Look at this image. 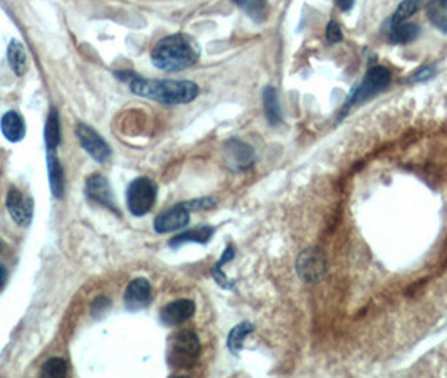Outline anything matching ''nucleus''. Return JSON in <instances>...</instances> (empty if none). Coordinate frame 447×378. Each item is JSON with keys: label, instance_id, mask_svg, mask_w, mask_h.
Here are the masks:
<instances>
[{"label": "nucleus", "instance_id": "29", "mask_svg": "<svg viewBox=\"0 0 447 378\" xmlns=\"http://www.w3.org/2000/svg\"><path fill=\"white\" fill-rule=\"evenodd\" d=\"M335 4H336V7L340 8V11H343V12H348L350 8L353 7L355 0H335Z\"/></svg>", "mask_w": 447, "mask_h": 378}, {"label": "nucleus", "instance_id": "8", "mask_svg": "<svg viewBox=\"0 0 447 378\" xmlns=\"http://www.w3.org/2000/svg\"><path fill=\"white\" fill-rule=\"evenodd\" d=\"M224 158L229 168L234 172H244L247 168L253 167L254 163V151L249 145H246L241 140H229L225 143Z\"/></svg>", "mask_w": 447, "mask_h": 378}, {"label": "nucleus", "instance_id": "22", "mask_svg": "<svg viewBox=\"0 0 447 378\" xmlns=\"http://www.w3.org/2000/svg\"><path fill=\"white\" fill-rule=\"evenodd\" d=\"M237 7H241L251 19L261 23L267 15V0H232Z\"/></svg>", "mask_w": 447, "mask_h": 378}, {"label": "nucleus", "instance_id": "27", "mask_svg": "<svg viewBox=\"0 0 447 378\" xmlns=\"http://www.w3.org/2000/svg\"><path fill=\"white\" fill-rule=\"evenodd\" d=\"M110 308V299H106L105 296H99L96 301L93 303V315L99 316V313H105Z\"/></svg>", "mask_w": 447, "mask_h": 378}, {"label": "nucleus", "instance_id": "5", "mask_svg": "<svg viewBox=\"0 0 447 378\" xmlns=\"http://www.w3.org/2000/svg\"><path fill=\"white\" fill-rule=\"evenodd\" d=\"M201 356V341L192 332L175 334L170 348V362L177 368H189Z\"/></svg>", "mask_w": 447, "mask_h": 378}, {"label": "nucleus", "instance_id": "24", "mask_svg": "<svg viewBox=\"0 0 447 378\" xmlns=\"http://www.w3.org/2000/svg\"><path fill=\"white\" fill-rule=\"evenodd\" d=\"M420 4H422V0H403L401 6L397 7V11H395V14L390 23L395 24V23H403V20H407L409 17H412L419 11Z\"/></svg>", "mask_w": 447, "mask_h": 378}, {"label": "nucleus", "instance_id": "25", "mask_svg": "<svg viewBox=\"0 0 447 378\" xmlns=\"http://www.w3.org/2000/svg\"><path fill=\"white\" fill-rule=\"evenodd\" d=\"M44 377H64L68 373V363L63 358H51L41 368Z\"/></svg>", "mask_w": 447, "mask_h": 378}, {"label": "nucleus", "instance_id": "1", "mask_svg": "<svg viewBox=\"0 0 447 378\" xmlns=\"http://www.w3.org/2000/svg\"><path fill=\"white\" fill-rule=\"evenodd\" d=\"M130 84V89L141 98L162 104H185L199 96V86L187 80H143L132 73H116Z\"/></svg>", "mask_w": 447, "mask_h": 378}, {"label": "nucleus", "instance_id": "18", "mask_svg": "<svg viewBox=\"0 0 447 378\" xmlns=\"http://www.w3.org/2000/svg\"><path fill=\"white\" fill-rule=\"evenodd\" d=\"M263 103H264V113H266V118L271 126H277L283 121V116H281V108H279V99H277V93L275 88L264 89L263 94Z\"/></svg>", "mask_w": 447, "mask_h": 378}, {"label": "nucleus", "instance_id": "20", "mask_svg": "<svg viewBox=\"0 0 447 378\" xmlns=\"http://www.w3.org/2000/svg\"><path fill=\"white\" fill-rule=\"evenodd\" d=\"M214 234V227H199L192 229L189 232H182L170 241V247H179L187 242H199V244H207V241Z\"/></svg>", "mask_w": 447, "mask_h": 378}, {"label": "nucleus", "instance_id": "23", "mask_svg": "<svg viewBox=\"0 0 447 378\" xmlns=\"http://www.w3.org/2000/svg\"><path fill=\"white\" fill-rule=\"evenodd\" d=\"M44 137H46V145L49 150H54L56 146L59 145L61 141V128H59V116L58 111L51 110L49 118H47L46 130H44Z\"/></svg>", "mask_w": 447, "mask_h": 378}, {"label": "nucleus", "instance_id": "6", "mask_svg": "<svg viewBox=\"0 0 447 378\" xmlns=\"http://www.w3.org/2000/svg\"><path fill=\"white\" fill-rule=\"evenodd\" d=\"M296 272L299 279L306 284L318 282L327 275V258L323 251H320L318 247H308L303 251L296 259Z\"/></svg>", "mask_w": 447, "mask_h": 378}, {"label": "nucleus", "instance_id": "9", "mask_svg": "<svg viewBox=\"0 0 447 378\" xmlns=\"http://www.w3.org/2000/svg\"><path fill=\"white\" fill-rule=\"evenodd\" d=\"M190 222V210L185 206V202L177 203L175 207L168 208L163 214H160L155 219L153 227L158 234L172 232V230H179L187 227V224Z\"/></svg>", "mask_w": 447, "mask_h": 378}, {"label": "nucleus", "instance_id": "11", "mask_svg": "<svg viewBox=\"0 0 447 378\" xmlns=\"http://www.w3.org/2000/svg\"><path fill=\"white\" fill-rule=\"evenodd\" d=\"M7 210L19 225H27L32 220V202L14 187L7 194Z\"/></svg>", "mask_w": 447, "mask_h": 378}, {"label": "nucleus", "instance_id": "28", "mask_svg": "<svg viewBox=\"0 0 447 378\" xmlns=\"http://www.w3.org/2000/svg\"><path fill=\"white\" fill-rule=\"evenodd\" d=\"M432 75H434V68L432 66H425V68L420 69V71L415 73V75L412 76L410 80L412 81H425V80H429V77H431Z\"/></svg>", "mask_w": 447, "mask_h": 378}, {"label": "nucleus", "instance_id": "4", "mask_svg": "<svg viewBox=\"0 0 447 378\" xmlns=\"http://www.w3.org/2000/svg\"><path fill=\"white\" fill-rule=\"evenodd\" d=\"M157 201V185L146 177H140L130 184L127 190V206L133 215L149 214Z\"/></svg>", "mask_w": 447, "mask_h": 378}, {"label": "nucleus", "instance_id": "15", "mask_svg": "<svg viewBox=\"0 0 447 378\" xmlns=\"http://www.w3.org/2000/svg\"><path fill=\"white\" fill-rule=\"evenodd\" d=\"M47 168H49V184L51 192L56 199H63L64 195V170L59 158L56 156L54 150H49L47 155Z\"/></svg>", "mask_w": 447, "mask_h": 378}, {"label": "nucleus", "instance_id": "26", "mask_svg": "<svg viewBox=\"0 0 447 378\" xmlns=\"http://www.w3.org/2000/svg\"><path fill=\"white\" fill-rule=\"evenodd\" d=\"M327 39L329 44H336V42H340L343 39L340 24L335 23V20H332V23L327 25Z\"/></svg>", "mask_w": 447, "mask_h": 378}, {"label": "nucleus", "instance_id": "17", "mask_svg": "<svg viewBox=\"0 0 447 378\" xmlns=\"http://www.w3.org/2000/svg\"><path fill=\"white\" fill-rule=\"evenodd\" d=\"M420 34V29L415 24L407 23H390V42L394 44H407V42H412L414 39H417Z\"/></svg>", "mask_w": 447, "mask_h": 378}, {"label": "nucleus", "instance_id": "31", "mask_svg": "<svg viewBox=\"0 0 447 378\" xmlns=\"http://www.w3.org/2000/svg\"><path fill=\"white\" fill-rule=\"evenodd\" d=\"M0 251H2V241H0Z\"/></svg>", "mask_w": 447, "mask_h": 378}, {"label": "nucleus", "instance_id": "12", "mask_svg": "<svg viewBox=\"0 0 447 378\" xmlns=\"http://www.w3.org/2000/svg\"><path fill=\"white\" fill-rule=\"evenodd\" d=\"M151 301V286L150 282L143 277L133 279L128 284L127 291H125V306L130 311H138L143 310L145 306H149Z\"/></svg>", "mask_w": 447, "mask_h": 378}, {"label": "nucleus", "instance_id": "13", "mask_svg": "<svg viewBox=\"0 0 447 378\" xmlns=\"http://www.w3.org/2000/svg\"><path fill=\"white\" fill-rule=\"evenodd\" d=\"M195 313V304L190 299H177L163 308L160 313V318L167 327H177V325L185 323Z\"/></svg>", "mask_w": 447, "mask_h": 378}, {"label": "nucleus", "instance_id": "19", "mask_svg": "<svg viewBox=\"0 0 447 378\" xmlns=\"http://www.w3.org/2000/svg\"><path fill=\"white\" fill-rule=\"evenodd\" d=\"M7 56H8V63H11V66L12 69H14L15 75L24 76L25 71H27V54H25L24 46L14 39V41L8 44Z\"/></svg>", "mask_w": 447, "mask_h": 378}, {"label": "nucleus", "instance_id": "16", "mask_svg": "<svg viewBox=\"0 0 447 378\" xmlns=\"http://www.w3.org/2000/svg\"><path fill=\"white\" fill-rule=\"evenodd\" d=\"M425 14L434 27L447 34V0H429Z\"/></svg>", "mask_w": 447, "mask_h": 378}, {"label": "nucleus", "instance_id": "2", "mask_svg": "<svg viewBox=\"0 0 447 378\" xmlns=\"http://www.w3.org/2000/svg\"><path fill=\"white\" fill-rule=\"evenodd\" d=\"M201 56V49L194 39L184 34H173L157 42L151 51V63L165 73H177L194 66Z\"/></svg>", "mask_w": 447, "mask_h": 378}, {"label": "nucleus", "instance_id": "10", "mask_svg": "<svg viewBox=\"0 0 447 378\" xmlns=\"http://www.w3.org/2000/svg\"><path fill=\"white\" fill-rule=\"evenodd\" d=\"M86 195H88L89 201L96 202L99 206L110 208L115 214H118V208L115 206V199H113L110 182L101 173H94V175H91L86 180Z\"/></svg>", "mask_w": 447, "mask_h": 378}, {"label": "nucleus", "instance_id": "3", "mask_svg": "<svg viewBox=\"0 0 447 378\" xmlns=\"http://www.w3.org/2000/svg\"><path fill=\"white\" fill-rule=\"evenodd\" d=\"M390 71L385 66H373L370 71L367 73L363 81L351 91V94L345 103V111L350 110L355 104L367 101L372 96H375L377 93L382 89H385L390 84Z\"/></svg>", "mask_w": 447, "mask_h": 378}, {"label": "nucleus", "instance_id": "14", "mask_svg": "<svg viewBox=\"0 0 447 378\" xmlns=\"http://www.w3.org/2000/svg\"><path fill=\"white\" fill-rule=\"evenodd\" d=\"M0 128H2L4 137L12 143L20 141L25 137V125L23 118L19 116V113L15 111H7L6 115L2 116V120H0Z\"/></svg>", "mask_w": 447, "mask_h": 378}, {"label": "nucleus", "instance_id": "21", "mask_svg": "<svg viewBox=\"0 0 447 378\" xmlns=\"http://www.w3.org/2000/svg\"><path fill=\"white\" fill-rule=\"evenodd\" d=\"M253 332H254V325L249 323V321H242V323H239L237 327H234L227 336L229 350H231L234 355H239V351L242 350V345H244V340Z\"/></svg>", "mask_w": 447, "mask_h": 378}, {"label": "nucleus", "instance_id": "30", "mask_svg": "<svg viewBox=\"0 0 447 378\" xmlns=\"http://www.w3.org/2000/svg\"><path fill=\"white\" fill-rule=\"evenodd\" d=\"M4 282H6V269L0 266V288H2Z\"/></svg>", "mask_w": 447, "mask_h": 378}, {"label": "nucleus", "instance_id": "7", "mask_svg": "<svg viewBox=\"0 0 447 378\" xmlns=\"http://www.w3.org/2000/svg\"><path fill=\"white\" fill-rule=\"evenodd\" d=\"M76 137L77 140H80L82 149L86 150V153H88L93 160H96L98 163H105L110 160L111 156L110 145L103 140L101 134H99L96 130H93L91 126L84 123H77Z\"/></svg>", "mask_w": 447, "mask_h": 378}]
</instances>
